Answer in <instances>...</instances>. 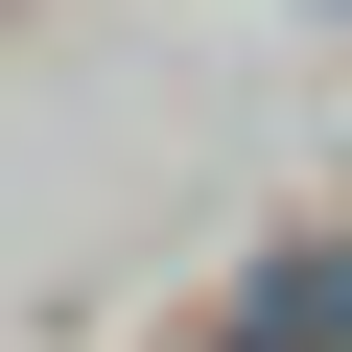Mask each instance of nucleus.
<instances>
[{
	"label": "nucleus",
	"mask_w": 352,
	"mask_h": 352,
	"mask_svg": "<svg viewBox=\"0 0 352 352\" xmlns=\"http://www.w3.org/2000/svg\"><path fill=\"white\" fill-rule=\"evenodd\" d=\"M212 352H352V235H282L258 282H235V329Z\"/></svg>",
	"instance_id": "obj_1"
}]
</instances>
